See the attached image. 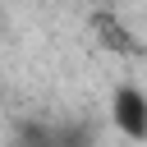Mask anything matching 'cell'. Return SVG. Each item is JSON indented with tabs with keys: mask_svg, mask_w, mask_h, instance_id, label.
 <instances>
[{
	"mask_svg": "<svg viewBox=\"0 0 147 147\" xmlns=\"http://www.w3.org/2000/svg\"><path fill=\"white\" fill-rule=\"evenodd\" d=\"M110 124L129 142H147V96L138 83H119L110 92Z\"/></svg>",
	"mask_w": 147,
	"mask_h": 147,
	"instance_id": "obj_1",
	"label": "cell"
}]
</instances>
